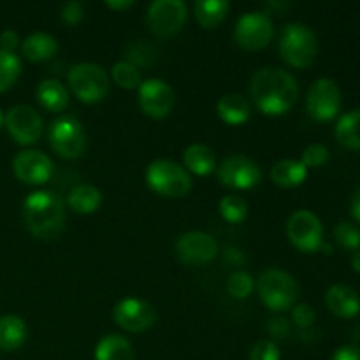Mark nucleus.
I'll use <instances>...</instances> for the list:
<instances>
[{"label": "nucleus", "mask_w": 360, "mask_h": 360, "mask_svg": "<svg viewBox=\"0 0 360 360\" xmlns=\"http://www.w3.org/2000/svg\"><path fill=\"white\" fill-rule=\"evenodd\" d=\"M250 97L264 115H287L299 97V84L281 67H262L250 79Z\"/></svg>", "instance_id": "f257e3e1"}, {"label": "nucleus", "mask_w": 360, "mask_h": 360, "mask_svg": "<svg viewBox=\"0 0 360 360\" xmlns=\"http://www.w3.org/2000/svg\"><path fill=\"white\" fill-rule=\"evenodd\" d=\"M23 220L35 238L51 241L63 231L65 204L58 193L35 190L23 200Z\"/></svg>", "instance_id": "f03ea898"}, {"label": "nucleus", "mask_w": 360, "mask_h": 360, "mask_svg": "<svg viewBox=\"0 0 360 360\" xmlns=\"http://www.w3.org/2000/svg\"><path fill=\"white\" fill-rule=\"evenodd\" d=\"M278 51L285 63L295 69H306L311 65L319 51L315 32L308 25L297 21L285 25L278 42Z\"/></svg>", "instance_id": "7ed1b4c3"}, {"label": "nucleus", "mask_w": 360, "mask_h": 360, "mask_svg": "<svg viewBox=\"0 0 360 360\" xmlns=\"http://www.w3.org/2000/svg\"><path fill=\"white\" fill-rule=\"evenodd\" d=\"M259 297L271 311H287L294 308L299 297V285L290 273L283 269H266L257 280Z\"/></svg>", "instance_id": "20e7f679"}, {"label": "nucleus", "mask_w": 360, "mask_h": 360, "mask_svg": "<svg viewBox=\"0 0 360 360\" xmlns=\"http://www.w3.org/2000/svg\"><path fill=\"white\" fill-rule=\"evenodd\" d=\"M144 178L155 193L167 199H179L192 190L190 172L178 162L165 160V158H158L148 164Z\"/></svg>", "instance_id": "39448f33"}, {"label": "nucleus", "mask_w": 360, "mask_h": 360, "mask_svg": "<svg viewBox=\"0 0 360 360\" xmlns=\"http://www.w3.org/2000/svg\"><path fill=\"white\" fill-rule=\"evenodd\" d=\"M67 83L72 94L84 104H97L109 94V76L97 63L83 62L72 65Z\"/></svg>", "instance_id": "423d86ee"}, {"label": "nucleus", "mask_w": 360, "mask_h": 360, "mask_svg": "<svg viewBox=\"0 0 360 360\" xmlns=\"http://www.w3.org/2000/svg\"><path fill=\"white\" fill-rule=\"evenodd\" d=\"M49 146L63 158H77L86 150V134L74 116H60L53 120L48 130Z\"/></svg>", "instance_id": "0eeeda50"}, {"label": "nucleus", "mask_w": 360, "mask_h": 360, "mask_svg": "<svg viewBox=\"0 0 360 360\" xmlns=\"http://www.w3.org/2000/svg\"><path fill=\"white\" fill-rule=\"evenodd\" d=\"M188 9L183 0H155L148 6L146 25L157 37H172L185 25Z\"/></svg>", "instance_id": "6e6552de"}, {"label": "nucleus", "mask_w": 360, "mask_h": 360, "mask_svg": "<svg viewBox=\"0 0 360 360\" xmlns=\"http://www.w3.org/2000/svg\"><path fill=\"white\" fill-rule=\"evenodd\" d=\"M274 27L269 14L262 11H250L239 16L234 27V41L248 51H259L273 41Z\"/></svg>", "instance_id": "1a4fd4ad"}, {"label": "nucleus", "mask_w": 360, "mask_h": 360, "mask_svg": "<svg viewBox=\"0 0 360 360\" xmlns=\"http://www.w3.org/2000/svg\"><path fill=\"white\" fill-rule=\"evenodd\" d=\"M287 238L304 253H315L323 245V225L315 213L297 210L287 220Z\"/></svg>", "instance_id": "9d476101"}, {"label": "nucleus", "mask_w": 360, "mask_h": 360, "mask_svg": "<svg viewBox=\"0 0 360 360\" xmlns=\"http://www.w3.org/2000/svg\"><path fill=\"white\" fill-rule=\"evenodd\" d=\"M306 109L316 122H330L341 109V90L330 77L313 81L306 97Z\"/></svg>", "instance_id": "9b49d317"}, {"label": "nucleus", "mask_w": 360, "mask_h": 360, "mask_svg": "<svg viewBox=\"0 0 360 360\" xmlns=\"http://www.w3.org/2000/svg\"><path fill=\"white\" fill-rule=\"evenodd\" d=\"M218 181L227 188L250 190L257 186L262 178L259 164L246 155H231L217 167Z\"/></svg>", "instance_id": "f8f14e48"}, {"label": "nucleus", "mask_w": 360, "mask_h": 360, "mask_svg": "<svg viewBox=\"0 0 360 360\" xmlns=\"http://www.w3.org/2000/svg\"><path fill=\"white\" fill-rule=\"evenodd\" d=\"M137 102L141 111L155 120L167 118L174 108V91L171 84L158 77H150L137 88Z\"/></svg>", "instance_id": "ddd939ff"}, {"label": "nucleus", "mask_w": 360, "mask_h": 360, "mask_svg": "<svg viewBox=\"0 0 360 360\" xmlns=\"http://www.w3.org/2000/svg\"><path fill=\"white\" fill-rule=\"evenodd\" d=\"M116 326L127 333H144L157 322V311L150 302L137 297H125L112 309Z\"/></svg>", "instance_id": "4468645a"}, {"label": "nucleus", "mask_w": 360, "mask_h": 360, "mask_svg": "<svg viewBox=\"0 0 360 360\" xmlns=\"http://www.w3.org/2000/svg\"><path fill=\"white\" fill-rule=\"evenodd\" d=\"M178 259L186 266H204L217 259L218 243L213 236L200 231L185 232L176 241Z\"/></svg>", "instance_id": "2eb2a0df"}, {"label": "nucleus", "mask_w": 360, "mask_h": 360, "mask_svg": "<svg viewBox=\"0 0 360 360\" xmlns=\"http://www.w3.org/2000/svg\"><path fill=\"white\" fill-rule=\"evenodd\" d=\"M6 127L16 143L34 144L42 134V118L32 105L18 104L6 112Z\"/></svg>", "instance_id": "dca6fc26"}, {"label": "nucleus", "mask_w": 360, "mask_h": 360, "mask_svg": "<svg viewBox=\"0 0 360 360\" xmlns=\"http://www.w3.org/2000/svg\"><path fill=\"white\" fill-rule=\"evenodd\" d=\"M13 171L27 185H44L53 174V162L39 150H25L14 157Z\"/></svg>", "instance_id": "f3484780"}, {"label": "nucleus", "mask_w": 360, "mask_h": 360, "mask_svg": "<svg viewBox=\"0 0 360 360\" xmlns=\"http://www.w3.org/2000/svg\"><path fill=\"white\" fill-rule=\"evenodd\" d=\"M326 304L340 319H354L360 313V297L348 285H333L326 294Z\"/></svg>", "instance_id": "a211bd4d"}, {"label": "nucleus", "mask_w": 360, "mask_h": 360, "mask_svg": "<svg viewBox=\"0 0 360 360\" xmlns=\"http://www.w3.org/2000/svg\"><path fill=\"white\" fill-rule=\"evenodd\" d=\"M217 115L227 125H243L252 116V105L243 95L225 94L218 98Z\"/></svg>", "instance_id": "6ab92c4d"}, {"label": "nucleus", "mask_w": 360, "mask_h": 360, "mask_svg": "<svg viewBox=\"0 0 360 360\" xmlns=\"http://www.w3.org/2000/svg\"><path fill=\"white\" fill-rule=\"evenodd\" d=\"M185 169L195 176H207L217 171V155L206 144H190L183 151Z\"/></svg>", "instance_id": "aec40b11"}, {"label": "nucleus", "mask_w": 360, "mask_h": 360, "mask_svg": "<svg viewBox=\"0 0 360 360\" xmlns=\"http://www.w3.org/2000/svg\"><path fill=\"white\" fill-rule=\"evenodd\" d=\"M35 95H37V101L41 102L42 108L48 109V111L60 112L69 105V91H67L65 84L55 77L41 81L37 84Z\"/></svg>", "instance_id": "412c9836"}, {"label": "nucleus", "mask_w": 360, "mask_h": 360, "mask_svg": "<svg viewBox=\"0 0 360 360\" xmlns=\"http://www.w3.org/2000/svg\"><path fill=\"white\" fill-rule=\"evenodd\" d=\"M306 178H308V167L301 160L285 158V160L276 162L271 169V179L274 185L281 188H294V186L302 185Z\"/></svg>", "instance_id": "4be33fe9"}, {"label": "nucleus", "mask_w": 360, "mask_h": 360, "mask_svg": "<svg viewBox=\"0 0 360 360\" xmlns=\"http://www.w3.org/2000/svg\"><path fill=\"white\" fill-rule=\"evenodd\" d=\"M58 51V42L46 32H34L21 44V53L30 62H46Z\"/></svg>", "instance_id": "5701e85b"}, {"label": "nucleus", "mask_w": 360, "mask_h": 360, "mask_svg": "<svg viewBox=\"0 0 360 360\" xmlns=\"http://www.w3.org/2000/svg\"><path fill=\"white\" fill-rule=\"evenodd\" d=\"M67 204L77 214H91L101 207L102 193L94 185L81 183L76 185L67 195Z\"/></svg>", "instance_id": "b1692460"}, {"label": "nucleus", "mask_w": 360, "mask_h": 360, "mask_svg": "<svg viewBox=\"0 0 360 360\" xmlns=\"http://www.w3.org/2000/svg\"><path fill=\"white\" fill-rule=\"evenodd\" d=\"M95 360H134V348L127 338L120 334H108L97 343Z\"/></svg>", "instance_id": "393cba45"}, {"label": "nucleus", "mask_w": 360, "mask_h": 360, "mask_svg": "<svg viewBox=\"0 0 360 360\" xmlns=\"http://www.w3.org/2000/svg\"><path fill=\"white\" fill-rule=\"evenodd\" d=\"M229 6L227 0H197L193 4V14H195V20L199 21V25L207 30H213L217 28L221 21L227 18Z\"/></svg>", "instance_id": "a878e982"}, {"label": "nucleus", "mask_w": 360, "mask_h": 360, "mask_svg": "<svg viewBox=\"0 0 360 360\" xmlns=\"http://www.w3.org/2000/svg\"><path fill=\"white\" fill-rule=\"evenodd\" d=\"M27 340V323L16 315L0 319V348L6 352L18 350Z\"/></svg>", "instance_id": "bb28decb"}, {"label": "nucleus", "mask_w": 360, "mask_h": 360, "mask_svg": "<svg viewBox=\"0 0 360 360\" xmlns=\"http://www.w3.org/2000/svg\"><path fill=\"white\" fill-rule=\"evenodd\" d=\"M334 134H336V139L341 146L360 151V109L345 112L338 120Z\"/></svg>", "instance_id": "cd10ccee"}, {"label": "nucleus", "mask_w": 360, "mask_h": 360, "mask_svg": "<svg viewBox=\"0 0 360 360\" xmlns=\"http://www.w3.org/2000/svg\"><path fill=\"white\" fill-rule=\"evenodd\" d=\"M158 51L151 42L139 39V41H130L125 48V62L132 63L137 69H144V67L153 65L157 60Z\"/></svg>", "instance_id": "c85d7f7f"}, {"label": "nucleus", "mask_w": 360, "mask_h": 360, "mask_svg": "<svg viewBox=\"0 0 360 360\" xmlns=\"http://www.w3.org/2000/svg\"><path fill=\"white\" fill-rule=\"evenodd\" d=\"M111 77L120 88H125V90H137L143 83L141 70L132 63L125 62V60H120L112 65Z\"/></svg>", "instance_id": "c756f323"}, {"label": "nucleus", "mask_w": 360, "mask_h": 360, "mask_svg": "<svg viewBox=\"0 0 360 360\" xmlns=\"http://www.w3.org/2000/svg\"><path fill=\"white\" fill-rule=\"evenodd\" d=\"M218 211L229 224H241L248 217V204L239 195H225L218 204Z\"/></svg>", "instance_id": "7c9ffc66"}, {"label": "nucleus", "mask_w": 360, "mask_h": 360, "mask_svg": "<svg viewBox=\"0 0 360 360\" xmlns=\"http://www.w3.org/2000/svg\"><path fill=\"white\" fill-rule=\"evenodd\" d=\"M21 72V62L14 53L0 49V91H6L16 83Z\"/></svg>", "instance_id": "2f4dec72"}, {"label": "nucleus", "mask_w": 360, "mask_h": 360, "mask_svg": "<svg viewBox=\"0 0 360 360\" xmlns=\"http://www.w3.org/2000/svg\"><path fill=\"white\" fill-rule=\"evenodd\" d=\"M253 287H255V281H253L252 274L246 273V271H234L227 280L229 295L234 299H239V301L250 297V294L253 292Z\"/></svg>", "instance_id": "473e14b6"}, {"label": "nucleus", "mask_w": 360, "mask_h": 360, "mask_svg": "<svg viewBox=\"0 0 360 360\" xmlns=\"http://www.w3.org/2000/svg\"><path fill=\"white\" fill-rule=\"evenodd\" d=\"M334 239L345 250H350V252L360 250V231L350 221H340L334 227Z\"/></svg>", "instance_id": "72a5a7b5"}, {"label": "nucleus", "mask_w": 360, "mask_h": 360, "mask_svg": "<svg viewBox=\"0 0 360 360\" xmlns=\"http://www.w3.org/2000/svg\"><path fill=\"white\" fill-rule=\"evenodd\" d=\"M327 160H329V150H327V146H323L320 143L309 144L308 148H304V151L301 155V162L306 167H320Z\"/></svg>", "instance_id": "f704fd0d"}, {"label": "nucleus", "mask_w": 360, "mask_h": 360, "mask_svg": "<svg viewBox=\"0 0 360 360\" xmlns=\"http://www.w3.org/2000/svg\"><path fill=\"white\" fill-rule=\"evenodd\" d=\"M280 348L274 341L269 340L257 341L248 354L250 360H280Z\"/></svg>", "instance_id": "c9c22d12"}, {"label": "nucleus", "mask_w": 360, "mask_h": 360, "mask_svg": "<svg viewBox=\"0 0 360 360\" xmlns=\"http://www.w3.org/2000/svg\"><path fill=\"white\" fill-rule=\"evenodd\" d=\"M60 18L65 25H77L83 21L84 18V4L79 0H72V2L63 4L60 9Z\"/></svg>", "instance_id": "e433bc0d"}, {"label": "nucleus", "mask_w": 360, "mask_h": 360, "mask_svg": "<svg viewBox=\"0 0 360 360\" xmlns=\"http://www.w3.org/2000/svg\"><path fill=\"white\" fill-rule=\"evenodd\" d=\"M315 309L309 304H295L292 308V322L299 327V329H308L315 323Z\"/></svg>", "instance_id": "4c0bfd02"}, {"label": "nucleus", "mask_w": 360, "mask_h": 360, "mask_svg": "<svg viewBox=\"0 0 360 360\" xmlns=\"http://www.w3.org/2000/svg\"><path fill=\"white\" fill-rule=\"evenodd\" d=\"M267 330L273 338H278V340H283V338L288 336L290 333V323H288L287 319L283 316H274L267 322Z\"/></svg>", "instance_id": "58836bf2"}, {"label": "nucleus", "mask_w": 360, "mask_h": 360, "mask_svg": "<svg viewBox=\"0 0 360 360\" xmlns=\"http://www.w3.org/2000/svg\"><path fill=\"white\" fill-rule=\"evenodd\" d=\"M20 44V37H18L16 32L13 28H7L0 34V49L7 53H14V49Z\"/></svg>", "instance_id": "ea45409f"}, {"label": "nucleus", "mask_w": 360, "mask_h": 360, "mask_svg": "<svg viewBox=\"0 0 360 360\" xmlns=\"http://www.w3.org/2000/svg\"><path fill=\"white\" fill-rule=\"evenodd\" d=\"M330 360H360V348L352 347V345L338 348Z\"/></svg>", "instance_id": "a19ab883"}, {"label": "nucleus", "mask_w": 360, "mask_h": 360, "mask_svg": "<svg viewBox=\"0 0 360 360\" xmlns=\"http://www.w3.org/2000/svg\"><path fill=\"white\" fill-rule=\"evenodd\" d=\"M224 257H225V260H227L229 264H232V266H243V264H245V260H246L245 252H243V250H239V248H236V246H231V248L225 250Z\"/></svg>", "instance_id": "79ce46f5"}, {"label": "nucleus", "mask_w": 360, "mask_h": 360, "mask_svg": "<svg viewBox=\"0 0 360 360\" xmlns=\"http://www.w3.org/2000/svg\"><path fill=\"white\" fill-rule=\"evenodd\" d=\"M104 4L112 11H127L134 6V0H105Z\"/></svg>", "instance_id": "37998d69"}, {"label": "nucleus", "mask_w": 360, "mask_h": 360, "mask_svg": "<svg viewBox=\"0 0 360 360\" xmlns=\"http://www.w3.org/2000/svg\"><path fill=\"white\" fill-rule=\"evenodd\" d=\"M350 211H352V217H354L360 224V185L354 193V199H352V204H350Z\"/></svg>", "instance_id": "c03bdc74"}, {"label": "nucleus", "mask_w": 360, "mask_h": 360, "mask_svg": "<svg viewBox=\"0 0 360 360\" xmlns=\"http://www.w3.org/2000/svg\"><path fill=\"white\" fill-rule=\"evenodd\" d=\"M352 269L360 274V250H357V252L352 255Z\"/></svg>", "instance_id": "a18cd8bd"}, {"label": "nucleus", "mask_w": 360, "mask_h": 360, "mask_svg": "<svg viewBox=\"0 0 360 360\" xmlns=\"http://www.w3.org/2000/svg\"><path fill=\"white\" fill-rule=\"evenodd\" d=\"M4 123H6V116H4L2 109H0V129H2V125H4Z\"/></svg>", "instance_id": "49530a36"}]
</instances>
